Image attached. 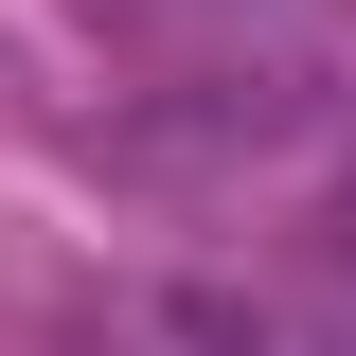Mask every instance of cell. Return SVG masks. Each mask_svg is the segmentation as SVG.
<instances>
[]
</instances>
